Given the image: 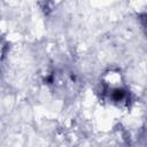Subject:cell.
Wrapping results in <instances>:
<instances>
[{"label":"cell","instance_id":"7a4b0ae2","mask_svg":"<svg viewBox=\"0 0 147 147\" xmlns=\"http://www.w3.org/2000/svg\"><path fill=\"white\" fill-rule=\"evenodd\" d=\"M2 56H3V45H2V41H1V39H0V63H1Z\"/></svg>","mask_w":147,"mask_h":147},{"label":"cell","instance_id":"6da1fadb","mask_svg":"<svg viewBox=\"0 0 147 147\" xmlns=\"http://www.w3.org/2000/svg\"><path fill=\"white\" fill-rule=\"evenodd\" d=\"M103 92H105L106 95H108V99L113 103L123 102L127 96V91L119 83H117L116 85H111V84L105 83Z\"/></svg>","mask_w":147,"mask_h":147}]
</instances>
